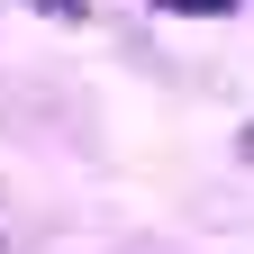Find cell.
<instances>
[{
  "label": "cell",
  "mask_w": 254,
  "mask_h": 254,
  "mask_svg": "<svg viewBox=\"0 0 254 254\" xmlns=\"http://www.w3.org/2000/svg\"><path fill=\"white\" fill-rule=\"evenodd\" d=\"M164 9H173V18H227L236 0H164Z\"/></svg>",
  "instance_id": "obj_1"
}]
</instances>
